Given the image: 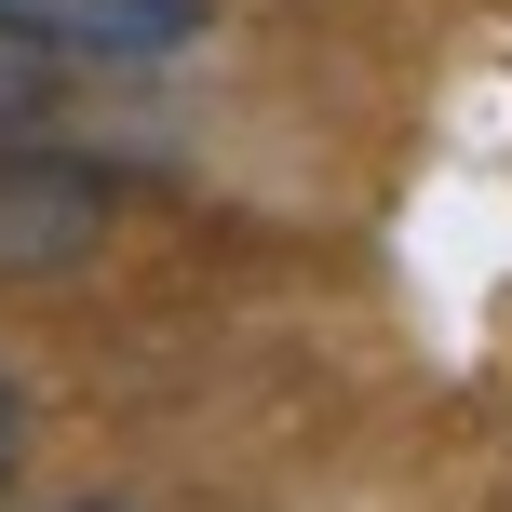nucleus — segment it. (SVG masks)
<instances>
[{"mask_svg":"<svg viewBox=\"0 0 512 512\" xmlns=\"http://www.w3.org/2000/svg\"><path fill=\"white\" fill-rule=\"evenodd\" d=\"M108 243V176L68 149H27L0 135V270H68Z\"/></svg>","mask_w":512,"mask_h":512,"instance_id":"obj_1","label":"nucleus"},{"mask_svg":"<svg viewBox=\"0 0 512 512\" xmlns=\"http://www.w3.org/2000/svg\"><path fill=\"white\" fill-rule=\"evenodd\" d=\"M27 41H54L68 68H162L216 27V0H0Z\"/></svg>","mask_w":512,"mask_h":512,"instance_id":"obj_2","label":"nucleus"},{"mask_svg":"<svg viewBox=\"0 0 512 512\" xmlns=\"http://www.w3.org/2000/svg\"><path fill=\"white\" fill-rule=\"evenodd\" d=\"M54 108H68V54H54V41H27V27L0 14V135H41Z\"/></svg>","mask_w":512,"mask_h":512,"instance_id":"obj_3","label":"nucleus"},{"mask_svg":"<svg viewBox=\"0 0 512 512\" xmlns=\"http://www.w3.org/2000/svg\"><path fill=\"white\" fill-rule=\"evenodd\" d=\"M14 472H27V391L0 378V486H14Z\"/></svg>","mask_w":512,"mask_h":512,"instance_id":"obj_4","label":"nucleus"},{"mask_svg":"<svg viewBox=\"0 0 512 512\" xmlns=\"http://www.w3.org/2000/svg\"><path fill=\"white\" fill-rule=\"evenodd\" d=\"M54 512H135V499H54Z\"/></svg>","mask_w":512,"mask_h":512,"instance_id":"obj_5","label":"nucleus"}]
</instances>
